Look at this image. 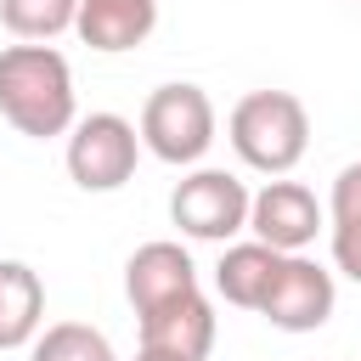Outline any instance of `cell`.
<instances>
[{"label": "cell", "mask_w": 361, "mask_h": 361, "mask_svg": "<svg viewBox=\"0 0 361 361\" xmlns=\"http://www.w3.org/2000/svg\"><path fill=\"white\" fill-rule=\"evenodd\" d=\"M169 220L180 226V237L231 243L237 231H248V186L231 169H192L169 192Z\"/></svg>", "instance_id": "5"}, {"label": "cell", "mask_w": 361, "mask_h": 361, "mask_svg": "<svg viewBox=\"0 0 361 361\" xmlns=\"http://www.w3.org/2000/svg\"><path fill=\"white\" fill-rule=\"evenodd\" d=\"M141 164V135L124 113H85L68 130V180L79 192H118Z\"/></svg>", "instance_id": "4"}, {"label": "cell", "mask_w": 361, "mask_h": 361, "mask_svg": "<svg viewBox=\"0 0 361 361\" xmlns=\"http://www.w3.org/2000/svg\"><path fill=\"white\" fill-rule=\"evenodd\" d=\"M152 28H158V0H79L73 6V34L102 56L147 45Z\"/></svg>", "instance_id": "10"}, {"label": "cell", "mask_w": 361, "mask_h": 361, "mask_svg": "<svg viewBox=\"0 0 361 361\" xmlns=\"http://www.w3.org/2000/svg\"><path fill=\"white\" fill-rule=\"evenodd\" d=\"M322 226H327V203H316L305 180L271 175L259 192H248V231L271 243L276 254H305Z\"/></svg>", "instance_id": "6"}, {"label": "cell", "mask_w": 361, "mask_h": 361, "mask_svg": "<svg viewBox=\"0 0 361 361\" xmlns=\"http://www.w3.org/2000/svg\"><path fill=\"white\" fill-rule=\"evenodd\" d=\"M231 152L259 175H293L310 152V113L293 90H248L226 118Z\"/></svg>", "instance_id": "2"}, {"label": "cell", "mask_w": 361, "mask_h": 361, "mask_svg": "<svg viewBox=\"0 0 361 361\" xmlns=\"http://www.w3.org/2000/svg\"><path fill=\"white\" fill-rule=\"evenodd\" d=\"M0 118L28 141H51L73 130L79 96H73V68L56 45L23 39L0 51Z\"/></svg>", "instance_id": "1"}, {"label": "cell", "mask_w": 361, "mask_h": 361, "mask_svg": "<svg viewBox=\"0 0 361 361\" xmlns=\"http://www.w3.org/2000/svg\"><path fill=\"white\" fill-rule=\"evenodd\" d=\"M135 361H169V355H158V350H135Z\"/></svg>", "instance_id": "17"}, {"label": "cell", "mask_w": 361, "mask_h": 361, "mask_svg": "<svg viewBox=\"0 0 361 361\" xmlns=\"http://www.w3.org/2000/svg\"><path fill=\"white\" fill-rule=\"evenodd\" d=\"M333 265L361 282V220H333Z\"/></svg>", "instance_id": "16"}, {"label": "cell", "mask_w": 361, "mask_h": 361, "mask_svg": "<svg viewBox=\"0 0 361 361\" xmlns=\"http://www.w3.org/2000/svg\"><path fill=\"white\" fill-rule=\"evenodd\" d=\"M28 361H118V355H113L107 333L90 322H51L34 333Z\"/></svg>", "instance_id": "13"}, {"label": "cell", "mask_w": 361, "mask_h": 361, "mask_svg": "<svg viewBox=\"0 0 361 361\" xmlns=\"http://www.w3.org/2000/svg\"><path fill=\"white\" fill-rule=\"evenodd\" d=\"M214 130H220V118H214V102H209V90L203 85H158L147 102H141V124H135V135H141V147L158 158V164H175V169H186V164H197L209 147H214Z\"/></svg>", "instance_id": "3"}, {"label": "cell", "mask_w": 361, "mask_h": 361, "mask_svg": "<svg viewBox=\"0 0 361 361\" xmlns=\"http://www.w3.org/2000/svg\"><path fill=\"white\" fill-rule=\"evenodd\" d=\"M333 305H338L333 271L316 265L310 254H282V265H276V276H271V293H265L259 316H265L271 327H282V333H316V327H327Z\"/></svg>", "instance_id": "7"}, {"label": "cell", "mask_w": 361, "mask_h": 361, "mask_svg": "<svg viewBox=\"0 0 361 361\" xmlns=\"http://www.w3.org/2000/svg\"><path fill=\"white\" fill-rule=\"evenodd\" d=\"M73 6L79 0H0V23L17 39H45L51 45L56 34L73 28Z\"/></svg>", "instance_id": "14"}, {"label": "cell", "mask_w": 361, "mask_h": 361, "mask_svg": "<svg viewBox=\"0 0 361 361\" xmlns=\"http://www.w3.org/2000/svg\"><path fill=\"white\" fill-rule=\"evenodd\" d=\"M135 322H141V350H158L169 361H209V350H214V305L203 299V288L175 293V299L141 310Z\"/></svg>", "instance_id": "8"}, {"label": "cell", "mask_w": 361, "mask_h": 361, "mask_svg": "<svg viewBox=\"0 0 361 361\" xmlns=\"http://www.w3.org/2000/svg\"><path fill=\"white\" fill-rule=\"evenodd\" d=\"M192 288H197V265H192V254H186L180 243H169V237L141 243V248L124 259V299H130L135 316L152 310V305H164V299H175V293H192Z\"/></svg>", "instance_id": "9"}, {"label": "cell", "mask_w": 361, "mask_h": 361, "mask_svg": "<svg viewBox=\"0 0 361 361\" xmlns=\"http://www.w3.org/2000/svg\"><path fill=\"white\" fill-rule=\"evenodd\" d=\"M45 327V282L23 259H0V350H28Z\"/></svg>", "instance_id": "12"}, {"label": "cell", "mask_w": 361, "mask_h": 361, "mask_svg": "<svg viewBox=\"0 0 361 361\" xmlns=\"http://www.w3.org/2000/svg\"><path fill=\"white\" fill-rule=\"evenodd\" d=\"M276 265H282V254H276L271 243H259V237L226 243V254H220V265H214V293H220L226 305H237V310H259L265 293H271Z\"/></svg>", "instance_id": "11"}, {"label": "cell", "mask_w": 361, "mask_h": 361, "mask_svg": "<svg viewBox=\"0 0 361 361\" xmlns=\"http://www.w3.org/2000/svg\"><path fill=\"white\" fill-rule=\"evenodd\" d=\"M327 220H361V164H344L327 192Z\"/></svg>", "instance_id": "15"}]
</instances>
